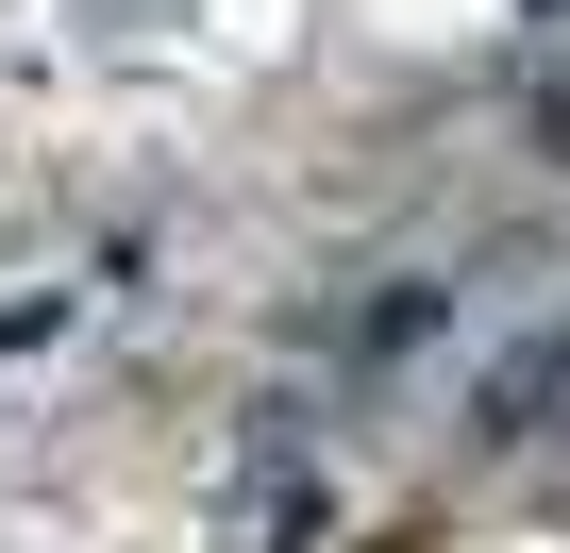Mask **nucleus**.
Instances as JSON below:
<instances>
[{
    "instance_id": "nucleus-1",
    "label": "nucleus",
    "mask_w": 570,
    "mask_h": 553,
    "mask_svg": "<svg viewBox=\"0 0 570 553\" xmlns=\"http://www.w3.org/2000/svg\"><path fill=\"white\" fill-rule=\"evenodd\" d=\"M553 419H570V336H553V353L503 386V436H553Z\"/></svg>"
}]
</instances>
